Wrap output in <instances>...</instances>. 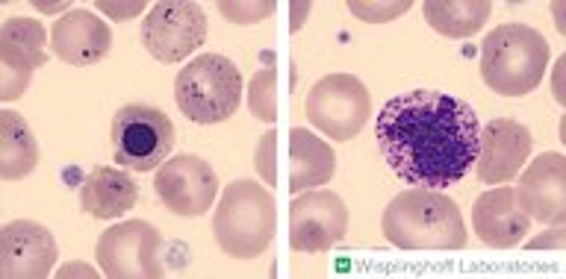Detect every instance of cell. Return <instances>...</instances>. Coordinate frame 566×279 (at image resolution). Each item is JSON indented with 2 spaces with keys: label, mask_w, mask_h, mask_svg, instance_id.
Instances as JSON below:
<instances>
[{
  "label": "cell",
  "mask_w": 566,
  "mask_h": 279,
  "mask_svg": "<svg viewBox=\"0 0 566 279\" xmlns=\"http://www.w3.org/2000/svg\"><path fill=\"white\" fill-rule=\"evenodd\" d=\"M375 139L398 180L440 192L458 185L475 165L481 121L460 97L413 88L384 104Z\"/></svg>",
  "instance_id": "cell-1"
},
{
  "label": "cell",
  "mask_w": 566,
  "mask_h": 279,
  "mask_svg": "<svg viewBox=\"0 0 566 279\" xmlns=\"http://www.w3.org/2000/svg\"><path fill=\"white\" fill-rule=\"evenodd\" d=\"M380 233L401 250H463L469 242L458 203L431 189H407L392 197Z\"/></svg>",
  "instance_id": "cell-2"
},
{
  "label": "cell",
  "mask_w": 566,
  "mask_h": 279,
  "mask_svg": "<svg viewBox=\"0 0 566 279\" xmlns=\"http://www.w3.org/2000/svg\"><path fill=\"white\" fill-rule=\"evenodd\" d=\"M277 210L269 189L254 180H233L212 212L216 245L237 262H251L272 247Z\"/></svg>",
  "instance_id": "cell-3"
},
{
  "label": "cell",
  "mask_w": 566,
  "mask_h": 279,
  "mask_svg": "<svg viewBox=\"0 0 566 279\" xmlns=\"http://www.w3.org/2000/svg\"><path fill=\"white\" fill-rule=\"evenodd\" d=\"M548 42L539 30L520 21L495 26L481 44V77L502 97H525L543 83L548 68Z\"/></svg>",
  "instance_id": "cell-4"
},
{
  "label": "cell",
  "mask_w": 566,
  "mask_h": 279,
  "mask_svg": "<svg viewBox=\"0 0 566 279\" xmlns=\"http://www.w3.org/2000/svg\"><path fill=\"white\" fill-rule=\"evenodd\" d=\"M177 109L192 124H221L242 104V71L221 53H201L175 79Z\"/></svg>",
  "instance_id": "cell-5"
},
{
  "label": "cell",
  "mask_w": 566,
  "mask_h": 279,
  "mask_svg": "<svg viewBox=\"0 0 566 279\" xmlns=\"http://www.w3.org/2000/svg\"><path fill=\"white\" fill-rule=\"evenodd\" d=\"M115 165L136 174L159 168L175 150L177 130L163 109L148 104H127L113 115L109 127Z\"/></svg>",
  "instance_id": "cell-6"
},
{
  "label": "cell",
  "mask_w": 566,
  "mask_h": 279,
  "mask_svg": "<svg viewBox=\"0 0 566 279\" xmlns=\"http://www.w3.org/2000/svg\"><path fill=\"white\" fill-rule=\"evenodd\" d=\"M304 118L331 141H352L371 118L369 92L354 74H327L307 92Z\"/></svg>",
  "instance_id": "cell-7"
},
{
  "label": "cell",
  "mask_w": 566,
  "mask_h": 279,
  "mask_svg": "<svg viewBox=\"0 0 566 279\" xmlns=\"http://www.w3.org/2000/svg\"><path fill=\"white\" fill-rule=\"evenodd\" d=\"M139 39L163 65L184 62L207 42V12L192 0H159L142 18Z\"/></svg>",
  "instance_id": "cell-8"
},
{
  "label": "cell",
  "mask_w": 566,
  "mask_h": 279,
  "mask_svg": "<svg viewBox=\"0 0 566 279\" xmlns=\"http://www.w3.org/2000/svg\"><path fill=\"white\" fill-rule=\"evenodd\" d=\"M163 236L148 221H122L106 233H101L95 247V259L104 277L109 279H159Z\"/></svg>",
  "instance_id": "cell-9"
},
{
  "label": "cell",
  "mask_w": 566,
  "mask_h": 279,
  "mask_svg": "<svg viewBox=\"0 0 566 279\" xmlns=\"http://www.w3.org/2000/svg\"><path fill=\"white\" fill-rule=\"evenodd\" d=\"M154 192L177 218H201L212 210V201L219 194V176L201 157L180 153L157 168Z\"/></svg>",
  "instance_id": "cell-10"
},
{
  "label": "cell",
  "mask_w": 566,
  "mask_h": 279,
  "mask_svg": "<svg viewBox=\"0 0 566 279\" xmlns=\"http://www.w3.org/2000/svg\"><path fill=\"white\" fill-rule=\"evenodd\" d=\"M348 229V210L334 192H301L290 203V247L295 254H325Z\"/></svg>",
  "instance_id": "cell-11"
},
{
  "label": "cell",
  "mask_w": 566,
  "mask_h": 279,
  "mask_svg": "<svg viewBox=\"0 0 566 279\" xmlns=\"http://www.w3.org/2000/svg\"><path fill=\"white\" fill-rule=\"evenodd\" d=\"M48 30L35 18H9L0 30V100H18L48 62Z\"/></svg>",
  "instance_id": "cell-12"
},
{
  "label": "cell",
  "mask_w": 566,
  "mask_h": 279,
  "mask_svg": "<svg viewBox=\"0 0 566 279\" xmlns=\"http://www.w3.org/2000/svg\"><path fill=\"white\" fill-rule=\"evenodd\" d=\"M60 247L39 221H9L0 229V277L44 279L53 273Z\"/></svg>",
  "instance_id": "cell-13"
},
{
  "label": "cell",
  "mask_w": 566,
  "mask_h": 279,
  "mask_svg": "<svg viewBox=\"0 0 566 279\" xmlns=\"http://www.w3.org/2000/svg\"><path fill=\"white\" fill-rule=\"evenodd\" d=\"M531 132L525 124L511 118H495L481 127L478 141L475 174L484 185H504L520 174V168L528 162Z\"/></svg>",
  "instance_id": "cell-14"
},
{
  "label": "cell",
  "mask_w": 566,
  "mask_h": 279,
  "mask_svg": "<svg viewBox=\"0 0 566 279\" xmlns=\"http://www.w3.org/2000/svg\"><path fill=\"white\" fill-rule=\"evenodd\" d=\"M522 212L539 224L564 227L566 224V159L560 153H539L525 174L520 176V185L513 189Z\"/></svg>",
  "instance_id": "cell-15"
},
{
  "label": "cell",
  "mask_w": 566,
  "mask_h": 279,
  "mask_svg": "<svg viewBox=\"0 0 566 279\" xmlns=\"http://www.w3.org/2000/svg\"><path fill=\"white\" fill-rule=\"evenodd\" d=\"M51 51L74 68H88L113 51V30L92 9H69L51 26Z\"/></svg>",
  "instance_id": "cell-16"
},
{
  "label": "cell",
  "mask_w": 566,
  "mask_h": 279,
  "mask_svg": "<svg viewBox=\"0 0 566 279\" xmlns=\"http://www.w3.org/2000/svg\"><path fill=\"white\" fill-rule=\"evenodd\" d=\"M472 229L486 247L511 250L531 233V218L522 212L511 185H502L478 197L472 206Z\"/></svg>",
  "instance_id": "cell-17"
},
{
  "label": "cell",
  "mask_w": 566,
  "mask_h": 279,
  "mask_svg": "<svg viewBox=\"0 0 566 279\" xmlns=\"http://www.w3.org/2000/svg\"><path fill=\"white\" fill-rule=\"evenodd\" d=\"M136 203H139V185L122 168H95L80 185V210L88 218H122Z\"/></svg>",
  "instance_id": "cell-18"
},
{
  "label": "cell",
  "mask_w": 566,
  "mask_h": 279,
  "mask_svg": "<svg viewBox=\"0 0 566 279\" xmlns=\"http://www.w3.org/2000/svg\"><path fill=\"white\" fill-rule=\"evenodd\" d=\"M336 174V153L327 141L307 130L290 132V192L301 194L307 189L331 183Z\"/></svg>",
  "instance_id": "cell-19"
},
{
  "label": "cell",
  "mask_w": 566,
  "mask_h": 279,
  "mask_svg": "<svg viewBox=\"0 0 566 279\" xmlns=\"http://www.w3.org/2000/svg\"><path fill=\"white\" fill-rule=\"evenodd\" d=\"M39 162V144L33 130L12 109L0 112V180L15 183L35 171Z\"/></svg>",
  "instance_id": "cell-20"
},
{
  "label": "cell",
  "mask_w": 566,
  "mask_h": 279,
  "mask_svg": "<svg viewBox=\"0 0 566 279\" xmlns=\"http://www.w3.org/2000/svg\"><path fill=\"white\" fill-rule=\"evenodd\" d=\"M490 12H493L490 0H424L422 3L424 21L449 39L475 35L486 24Z\"/></svg>",
  "instance_id": "cell-21"
},
{
  "label": "cell",
  "mask_w": 566,
  "mask_h": 279,
  "mask_svg": "<svg viewBox=\"0 0 566 279\" xmlns=\"http://www.w3.org/2000/svg\"><path fill=\"white\" fill-rule=\"evenodd\" d=\"M272 62H269V68L265 71H256L254 83H251V112H254V118H260V121H274V115H277Z\"/></svg>",
  "instance_id": "cell-22"
},
{
  "label": "cell",
  "mask_w": 566,
  "mask_h": 279,
  "mask_svg": "<svg viewBox=\"0 0 566 279\" xmlns=\"http://www.w3.org/2000/svg\"><path fill=\"white\" fill-rule=\"evenodd\" d=\"M274 3L272 0H219V12L228 18L230 24H260L263 18L274 15Z\"/></svg>",
  "instance_id": "cell-23"
},
{
  "label": "cell",
  "mask_w": 566,
  "mask_h": 279,
  "mask_svg": "<svg viewBox=\"0 0 566 279\" xmlns=\"http://www.w3.org/2000/svg\"><path fill=\"white\" fill-rule=\"evenodd\" d=\"M410 0H392V3H363V0H348V12L363 18L366 24H389L392 18L410 12Z\"/></svg>",
  "instance_id": "cell-24"
},
{
  "label": "cell",
  "mask_w": 566,
  "mask_h": 279,
  "mask_svg": "<svg viewBox=\"0 0 566 279\" xmlns=\"http://www.w3.org/2000/svg\"><path fill=\"white\" fill-rule=\"evenodd\" d=\"M95 7L101 9V12H106L109 18H118V21H124V18L139 15L142 9H145V0H133V3H109V0H97Z\"/></svg>",
  "instance_id": "cell-25"
},
{
  "label": "cell",
  "mask_w": 566,
  "mask_h": 279,
  "mask_svg": "<svg viewBox=\"0 0 566 279\" xmlns=\"http://www.w3.org/2000/svg\"><path fill=\"white\" fill-rule=\"evenodd\" d=\"M272 150H274V132H265V139L260 141V148H256V168H263V174L269 183H274V171H272Z\"/></svg>",
  "instance_id": "cell-26"
},
{
  "label": "cell",
  "mask_w": 566,
  "mask_h": 279,
  "mask_svg": "<svg viewBox=\"0 0 566 279\" xmlns=\"http://www.w3.org/2000/svg\"><path fill=\"white\" fill-rule=\"evenodd\" d=\"M546 238H537V242H531L528 247H564V227H555L552 233H543Z\"/></svg>",
  "instance_id": "cell-27"
},
{
  "label": "cell",
  "mask_w": 566,
  "mask_h": 279,
  "mask_svg": "<svg viewBox=\"0 0 566 279\" xmlns=\"http://www.w3.org/2000/svg\"><path fill=\"white\" fill-rule=\"evenodd\" d=\"M56 277L65 279V277H97L95 268H86V265H65L56 271Z\"/></svg>",
  "instance_id": "cell-28"
},
{
  "label": "cell",
  "mask_w": 566,
  "mask_h": 279,
  "mask_svg": "<svg viewBox=\"0 0 566 279\" xmlns=\"http://www.w3.org/2000/svg\"><path fill=\"white\" fill-rule=\"evenodd\" d=\"M307 15H310V0L307 3H292V33H298Z\"/></svg>",
  "instance_id": "cell-29"
},
{
  "label": "cell",
  "mask_w": 566,
  "mask_h": 279,
  "mask_svg": "<svg viewBox=\"0 0 566 279\" xmlns=\"http://www.w3.org/2000/svg\"><path fill=\"white\" fill-rule=\"evenodd\" d=\"M35 9H42V12H60L65 9L62 3H44V0H35Z\"/></svg>",
  "instance_id": "cell-30"
}]
</instances>
